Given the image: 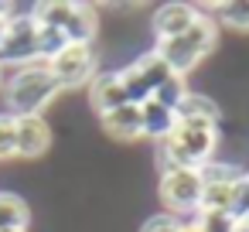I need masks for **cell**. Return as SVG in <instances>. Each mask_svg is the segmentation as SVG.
I'll return each mask as SVG.
<instances>
[{
	"instance_id": "cell-1",
	"label": "cell",
	"mask_w": 249,
	"mask_h": 232,
	"mask_svg": "<svg viewBox=\"0 0 249 232\" xmlns=\"http://www.w3.org/2000/svg\"><path fill=\"white\" fill-rule=\"evenodd\" d=\"M218 123H205V120H178V126L171 130L167 140H160L157 154H160V171L167 167H191L198 171L201 164H208L218 150Z\"/></svg>"
},
{
	"instance_id": "cell-2",
	"label": "cell",
	"mask_w": 249,
	"mask_h": 232,
	"mask_svg": "<svg viewBox=\"0 0 249 232\" xmlns=\"http://www.w3.org/2000/svg\"><path fill=\"white\" fill-rule=\"evenodd\" d=\"M215 45H218V24H215V18H205V14H198V21L184 31V35H178V38H164V41H157L150 52L174 72V75H188V72H195L212 52H215Z\"/></svg>"
},
{
	"instance_id": "cell-3",
	"label": "cell",
	"mask_w": 249,
	"mask_h": 232,
	"mask_svg": "<svg viewBox=\"0 0 249 232\" xmlns=\"http://www.w3.org/2000/svg\"><path fill=\"white\" fill-rule=\"evenodd\" d=\"M58 96H62V89L45 62L14 69V75L7 79V113L11 116H41Z\"/></svg>"
},
{
	"instance_id": "cell-4",
	"label": "cell",
	"mask_w": 249,
	"mask_h": 232,
	"mask_svg": "<svg viewBox=\"0 0 249 232\" xmlns=\"http://www.w3.org/2000/svg\"><path fill=\"white\" fill-rule=\"evenodd\" d=\"M31 62H38V21H35V7L14 14V4H11L7 35H4V41H0V72H4V65L24 69Z\"/></svg>"
},
{
	"instance_id": "cell-5",
	"label": "cell",
	"mask_w": 249,
	"mask_h": 232,
	"mask_svg": "<svg viewBox=\"0 0 249 232\" xmlns=\"http://www.w3.org/2000/svg\"><path fill=\"white\" fill-rule=\"evenodd\" d=\"M201 174L191 171V167H167L160 171V201L167 208V215H198V205H201Z\"/></svg>"
},
{
	"instance_id": "cell-6",
	"label": "cell",
	"mask_w": 249,
	"mask_h": 232,
	"mask_svg": "<svg viewBox=\"0 0 249 232\" xmlns=\"http://www.w3.org/2000/svg\"><path fill=\"white\" fill-rule=\"evenodd\" d=\"M55 82L62 92H72V89H82L96 79L99 72V55H96V45H69L55 62H48Z\"/></svg>"
},
{
	"instance_id": "cell-7",
	"label": "cell",
	"mask_w": 249,
	"mask_h": 232,
	"mask_svg": "<svg viewBox=\"0 0 249 232\" xmlns=\"http://www.w3.org/2000/svg\"><path fill=\"white\" fill-rule=\"evenodd\" d=\"M18 120V150L14 157H45L52 147V123L45 116H14Z\"/></svg>"
},
{
	"instance_id": "cell-8",
	"label": "cell",
	"mask_w": 249,
	"mask_h": 232,
	"mask_svg": "<svg viewBox=\"0 0 249 232\" xmlns=\"http://www.w3.org/2000/svg\"><path fill=\"white\" fill-rule=\"evenodd\" d=\"M198 14H201L198 7H191V4H181V0H174V4H160V7L154 11V18H150L157 41L184 35V31H188V28L198 21Z\"/></svg>"
},
{
	"instance_id": "cell-9",
	"label": "cell",
	"mask_w": 249,
	"mask_h": 232,
	"mask_svg": "<svg viewBox=\"0 0 249 232\" xmlns=\"http://www.w3.org/2000/svg\"><path fill=\"white\" fill-rule=\"evenodd\" d=\"M89 106L106 116L120 106H126V92H123V82H120V72H96V79L89 82Z\"/></svg>"
},
{
	"instance_id": "cell-10",
	"label": "cell",
	"mask_w": 249,
	"mask_h": 232,
	"mask_svg": "<svg viewBox=\"0 0 249 232\" xmlns=\"http://www.w3.org/2000/svg\"><path fill=\"white\" fill-rule=\"evenodd\" d=\"M99 126L113 137V140H123V143H130V140H140L143 137V120H140V106H120V109H113V113H106V116H99Z\"/></svg>"
},
{
	"instance_id": "cell-11",
	"label": "cell",
	"mask_w": 249,
	"mask_h": 232,
	"mask_svg": "<svg viewBox=\"0 0 249 232\" xmlns=\"http://www.w3.org/2000/svg\"><path fill=\"white\" fill-rule=\"evenodd\" d=\"M96 31H99V18H96V7L89 4H75L69 24L62 28L69 45H96Z\"/></svg>"
},
{
	"instance_id": "cell-12",
	"label": "cell",
	"mask_w": 249,
	"mask_h": 232,
	"mask_svg": "<svg viewBox=\"0 0 249 232\" xmlns=\"http://www.w3.org/2000/svg\"><path fill=\"white\" fill-rule=\"evenodd\" d=\"M174 116H178V120H205V123H218V120H222V106H218V99H212L208 92L188 89L184 99L174 106Z\"/></svg>"
},
{
	"instance_id": "cell-13",
	"label": "cell",
	"mask_w": 249,
	"mask_h": 232,
	"mask_svg": "<svg viewBox=\"0 0 249 232\" xmlns=\"http://www.w3.org/2000/svg\"><path fill=\"white\" fill-rule=\"evenodd\" d=\"M140 120H143V137H150V140H167L171 137V130L178 126V116H174V109H167V106H160V103H143L140 106Z\"/></svg>"
},
{
	"instance_id": "cell-14",
	"label": "cell",
	"mask_w": 249,
	"mask_h": 232,
	"mask_svg": "<svg viewBox=\"0 0 249 232\" xmlns=\"http://www.w3.org/2000/svg\"><path fill=\"white\" fill-rule=\"evenodd\" d=\"M31 205L18 191H0V229H28Z\"/></svg>"
},
{
	"instance_id": "cell-15",
	"label": "cell",
	"mask_w": 249,
	"mask_h": 232,
	"mask_svg": "<svg viewBox=\"0 0 249 232\" xmlns=\"http://www.w3.org/2000/svg\"><path fill=\"white\" fill-rule=\"evenodd\" d=\"M225 28L232 31H249V0H222V4H208Z\"/></svg>"
},
{
	"instance_id": "cell-16",
	"label": "cell",
	"mask_w": 249,
	"mask_h": 232,
	"mask_svg": "<svg viewBox=\"0 0 249 232\" xmlns=\"http://www.w3.org/2000/svg\"><path fill=\"white\" fill-rule=\"evenodd\" d=\"M130 65H133V69L140 72V79H143V82L150 86V92H154L157 86H164V82H167V79L174 75V72H171V69H167V65H164V62H160V58L154 55V52H143V55H140V58H133Z\"/></svg>"
},
{
	"instance_id": "cell-17",
	"label": "cell",
	"mask_w": 249,
	"mask_h": 232,
	"mask_svg": "<svg viewBox=\"0 0 249 232\" xmlns=\"http://www.w3.org/2000/svg\"><path fill=\"white\" fill-rule=\"evenodd\" d=\"M69 48V38L62 35V31H55V28H41L38 24V62H55L62 52Z\"/></svg>"
},
{
	"instance_id": "cell-18",
	"label": "cell",
	"mask_w": 249,
	"mask_h": 232,
	"mask_svg": "<svg viewBox=\"0 0 249 232\" xmlns=\"http://www.w3.org/2000/svg\"><path fill=\"white\" fill-rule=\"evenodd\" d=\"M229 215L235 222H242L249 215V174L242 171L235 181H232V198H229Z\"/></svg>"
},
{
	"instance_id": "cell-19",
	"label": "cell",
	"mask_w": 249,
	"mask_h": 232,
	"mask_svg": "<svg viewBox=\"0 0 249 232\" xmlns=\"http://www.w3.org/2000/svg\"><path fill=\"white\" fill-rule=\"evenodd\" d=\"M184 92H188V82H184L181 75H171L164 86H157V89H154V96H150V99H154V103H160V106H167V109H174V106L184 99Z\"/></svg>"
},
{
	"instance_id": "cell-20",
	"label": "cell",
	"mask_w": 249,
	"mask_h": 232,
	"mask_svg": "<svg viewBox=\"0 0 249 232\" xmlns=\"http://www.w3.org/2000/svg\"><path fill=\"white\" fill-rule=\"evenodd\" d=\"M195 222H198L201 232H235L239 229V222L229 212H198Z\"/></svg>"
},
{
	"instance_id": "cell-21",
	"label": "cell",
	"mask_w": 249,
	"mask_h": 232,
	"mask_svg": "<svg viewBox=\"0 0 249 232\" xmlns=\"http://www.w3.org/2000/svg\"><path fill=\"white\" fill-rule=\"evenodd\" d=\"M18 150V120L11 113H0V161H11Z\"/></svg>"
},
{
	"instance_id": "cell-22",
	"label": "cell",
	"mask_w": 249,
	"mask_h": 232,
	"mask_svg": "<svg viewBox=\"0 0 249 232\" xmlns=\"http://www.w3.org/2000/svg\"><path fill=\"white\" fill-rule=\"evenodd\" d=\"M181 229V222L174 218V215H167V212H160V215H150L137 232H178Z\"/></svg>"
},
{
	"instance_id": "cell-23",
	"label": "cell",
	"mask_w": 249,
	"mask_h": 232,
	"mask_svg": "<svg viewBox=\"0 0 249 232\" xmlns=\"http://www.w3.org/2000/svg\"><path fill=\"white\" fill-rule=\"evenodd\" d=\"M7 21H11V4H0V41L7 35Z\"/></svg>"
},
{
	"instance_id": "cell-24",
	"label": "cell",
	"mask_w": 249,
	"mask_h": 232,
	"mask_svg": "<svg viewBox=\"0 0 249 232\" xmlns=\"http://www.w3.org/2000/svg\"><path fill=\"white\" fill-rule=\"evenodd\" d=\"M178 232H201V229H198V222H195V218H188V222H181V229H178Z\"/></svg>"
},
{
	"instance_id": "cell-25",
	"label": "cell",
	"mask_w": 249,
	"mask_h": 232,
	"mask_svg": "<svg viewBox=\"0 0 249 232\" xmlns=\"http://www.w3.org/2000/svg\"><path fill=\"white\" fill-rule=\"evenodd\" d=\"M239 225H242V229H246V232H249V215H246V218H242V222H239Z\"/></svg>"
},
{
	"instance_id": "cell-26",
	"label": "cell",
	"mask_w": 249,
	"mask_h": 232,
	"mask_svg": "<svg viewBox=\"0 0 249 232\" xmlns=\"http://www.w3.org/2000/svg\"><path fill=\"white\" fill-rule=\"evenodd\" d=\"M0 232H28V229H0Z\"/></svg>"
},
{
	"instance_id": "cell-27",
	"label": "cell",
	"mask_w": 249,
	"mask_h": 232,
	"mask_svg": "<svg viewBox=\"0 0 249 232\" xmlns=\"http://www.w3.org/2000/svg\"><path fill=\"white\" fill-rule=\"evenodd\" d=\"M235 232H246V229H242V225H239V229H235Z\"/></svg>"
},
{
	"instance_id": "cell-28",
	"label": "cell",
	"mask_w": 249,
	"mask_h": 232,
	"mask_svg": "<svg viewBox=\"0 0 249 232\" xmlns=\"http://www.w3.org/2000/svg\"><path fill=\"white\" fill-rule=\"evenodd\" d=\"M246 174H249V171H246Z\"/></svg>"
}]
</instances>
